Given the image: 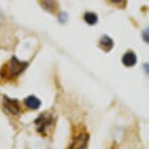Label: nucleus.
Returning <instances> with one entry per match:
<instances>
[{
	"label": "nucleus",
	"instance_id": "obj_10",
	"mask_svg": "<svg viewBox=\"0 0 149 149\" xmlns=\"http://www.w3.org/2000/svg\"><path fill=\"white\" fill-rule=\"evenodd\" d=\"M109 1L111 2V3H114L116 5H125L126 3V0H109Z\"/></svg>",
	"mask_w": 149,
	"mask_h": 149
},
{
	"label": "nucleus",
	"instance_id": "obj_12",
	"mask_svg": "<svg viewBox=\"0 0 149 149\" xmlns=\"http://www.w3.org/2000/svg\"><path fill=\"white\" fill-rule=\"evenodd\" d=\"M64 17H66V15L64 13H61V15H60V21L61 22H64L66 21V19H64Z\"/></svg>",
	"mask_w": 149,
	"mask_h": 149
},
{
	"label": "nucleus",
	"instance_id": "obj_11",
	"mask_svg": "<svg viewBox=\"0 0 149 149\" xmlns=\"http://www.w3.org/2000/svg\"><path fill=\"white\" fill-rule=\"evenodd\" d=\"M143 37H144V40L146 43H148L149 42V39H148V29H145V31L143 32Z\"/></svg>",
	"mask_w": 149,
	"mask_h": 149
},
{
	"label": "nucleus",
	"instance_id": "obj_6",
	"mask_svg": "<svg viewBox=\"0 0 149 149\" xmlns=\"http://www.w3.org/2000/svg\"><path fill=\"white\" fill-rule=\"evenodd\" d=\"M98 46L100 49L104 52H109L113 49L114 47V41L107 35H103L100 37V41H98Z\"/></svg>",
	"mask_w": 149,
	"mask_h": 149
},
{
	"label": "nucleus",
	"instance_id": "obj_9",
	"mask_svg": "<svg viewBox=\"0 0 149 149\" xmlns=\"http://www.w3.org/2000/svg\"><path fill=\"white\" fill-rule=\"evenodd\" d=\"M84 21L88 24H90V26H94L98 21L97 15L93 12H87L85 13V15H84Z\"/></svg>",
	"mask_w": 149,
	"mask_h": 149
},
{
	"label": "nucleus",
	"instance_id": "obj_3",
	"mask_svg": "<svg viewBox=\"0 0 149 149\" xmlns=\"http://www.w3.org/2000/svg\"><path fill=\"white\" fill-rule=\"evenodd\" d=\"M90 141V134L86 131L79 132L72 137L68 149H88Z\"/></svg>",
	"mask_w": 149,
	"mask_h": 149
},
{
	"label": "nucleus",
	"instance_id": "obj_4",
	"mask_svg": "<svg viewBox=\"0 0 149 149\" xmlns=\"http://www.w3.org/2000/svg\"><path fill=\"white\" fill-rule=\"evenodd\" d=\"M2 104L8 113L12 115H18L21 112V105L19 102L16 98H11L7 95H3L2 98Z\"/></svg>",
	"mask_w": 149,
	"mask_h": 149
},
{
	"label": "nucleus",
	"instance_id": "obj_7",
	"mask_svg": "<svg viewBox=\"0 0 149 149\" xmlns=\"http://www.w3.org/2000/svg\"><path fill=\"white\" fill-rule=\"evenodd\" d=\"M24 104L27 108L31 109V110H37L41 106V100L34 95H29L26 100H24Z\"/></svg>",
	"mask_w": 149,
	"mask_h": 149
},
{
	"label": "nucleus",
	"instance_id": "obj_2",
	"mask_svg": "<svg viewBox=\"0 0 149 149\" xmlns=\"http://www.w3.org/2000/svg\"><path fill=\"white\" fill-rule=\"evenodd\" d=\"M55 122L54 116L49 113V112H45V113L41 114L40 116H38L34 120V124L37 129V132L39 134L46 136L47 131L49 130V128H51L53 124Z\"/></svg>",
	"mask_w": 149,
	"mask_h": 149
},
{
	"label": "nucleus",
	"instance_id": "obj_8",
	"mask_svg": "<svg viewBox=\"0 0 149 149\" xmlns=\"http://www.w3.org/2000/svg\"><path fill=\"white\" fill-rule=\"evenodd\" d=\"M136 61H137L136 55L134 54V52H132V51L127 52L125 55L123 56V58H122L123 64L125 66H127V67H132V66L136 65Z\"/></svg>",
	"mask_w": 149,
	"mask_h": 149
},
{
	"label": "nucleus",
	"instance_id": "obj_1",
	"mask_svg": "<svg viewBox=\"0 0 149 149\" xmlns=\"http://www.w3.org/2000/svg\"><path fill=\"white\" fill-rule=\"evenodd\" d=\"M29 66V63L19 61L16 57H12L0 69V78L7 82L17 79Z\"/></svg>",
	"mask_w": 149,
	"mask_h": 149
},
{
	"label": "nucleus",
	"instance_id": "obj_13",
	"mask_svg": "<svg viewBox=\"0 0 149 149\" xmlns=\"http://www.w3.org/2000/svg\"><path fill=\"white\" fill-rule=\"evenodd\" d=\"M3 21H4V19H3V17H2V16H1V14H0V27L2 26V24H3Z\"/></svg>",
	"mask_w": 149,
	"mask_h": 149
},
{
	"label": "nucleus",
	"instance_id": "obj_5",
	"mask_svg": "<svg viewBox=\"0 0 149 149\" xmlns=\"http://www.w3.org/2000/svg\"><path fill=\"white\" fill-rule=\"evenodd\" d=\"M40 6L47 12L57 14L58 11V3L57 0H40Z\"/></svg>",
	"mask_w": 149,
	"mask_h": 149
}]
</instances>
